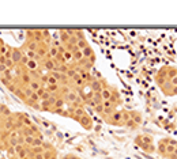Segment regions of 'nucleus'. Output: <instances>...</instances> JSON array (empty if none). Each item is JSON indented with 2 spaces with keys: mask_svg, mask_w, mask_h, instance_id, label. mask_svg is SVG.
Segmentation results:
<instances>
[{
  "mask_svg": "<svg viewBox=\"0 0 177 159\" xmlns=\"http://www.w3.org/2000/svg\"><path fill=\"white\" fill-rule=\"evenodd\" d=\"M157 152L167 159H177V141L170 137H165L158 141Z\"/></svg>",
  "mask_w": 177,
  "mask_h": 159,
  "instance_id": "obj_1",
  "label": "nucleus"
},
{
  "mask_svg": "<svg viewBox=\"0 0 177 159\" xmlns=\"http://www.w3.org/2000/svg\"><path fill=\"white\" fill-rule=\"evenodd\" d=\"M135 143L146 152H155L157 151L154 143H153V137L150 135H138L135 137Z\"/></svg>",
  "mask_w": 177,
  "mask_h": 159,
  "instance_id": "obj_2",
  "label": "nucleus"
},
{
  "mask_svg": "<svg viewBox=\"0 0 177 159\" xmlns=\"http://www.w3.org/2000/svg\"><path fill=\"white\" fill-rule=\"evenodd\" d=\"M105 122L110 125H116V127H124V120H123V114H121V110H116L113 114H110L109 117H105L104 118Z\"/></svg>",
  "mask_w": 177,
  "mask_h": 159,
  "instance_id": "obj_3",
  "label": "nucleus"
},
{
  "mask_svg": "<svg viewBox=\"0 0 177 159\" xmlns=\"http://www.w3.org/2000/svg\"><path fill=\"white\" fill-rule=\"evenodd\" d=\"M78 122L82 125V127L84 128V129H87V130H90V129H93V127H94V122H93V120L90 118V116L87 114H84V116H82L79 120H78Z\"/></svg>",
  "mask_w": 177,
  "mask_h": 159,
  "instance_id": "obj_4",
  "label": "nucleus"
},
{
  "mask_svg": "<svg viewBox=\"0 0 177 159\" xmlns=\"http://www.w3.org/2000/svg\"><path fill=\"white\" fill-rule=\"evenodd\" d=\"M23 56H25V52H23L22 49L11 48V60L14 61V64H15V65H18V64L21 63V60H22Z\"/></svg>",
  "mask_w": 177,
  "mask_h": 159,
  "instance_id": "obj_5",
  "label": "nucleus"
},
{
  "mask_svg": "<svg viewBox=\"0 0 177 159\" xmlns=\"http://www.w3.org/2000/svg\"><path fill=\"white\" fill-rule=\"evenodd\" d=\"M101 98H102V101H110V98H112V89H110L109 86L102 89V91H101Z\"/></svg>",
  "mask_w": 177,
  "mask_h": 159,
  "instance_id": "obj_6",
  "label": "nucleus"
},
{
  "mask_svg": "<svg viewBox=\"0 0 177 159\" xmlns=\"http://www.w3.org/2000/svg\"><path fill=\"white\" fill-rule=\"evenodd\" d=\"M27 87H29V89L32 90L33 92H37L40 89H41V87H45V86H44V84H41V82H40V80H32V82L29 83V86H27Z\"/></svg>",
  "mask_w": 177,
  "mask_h": 159,
  "instance_id": "obj_7",
  "label": "nucleus"
},
{
  "mask_svg": "<svg viewBox=\"0 0 177 159\" xmlns=\"http://www.w3.org/2000/svg\"><path fill=\"white\" fill-rule=\"evenodd\" d=\"M25 68L27 71H37L40 68V64L37 60H29L27 61V64L25 65Z\"/></svg>",
  "mask_w": 177,
  "mask_h": 159,
  "instance_id": "obj_8",
  "label": "nucleus"
},
{
  "mask_svg": "<svg viewBox=\"0 0 177 159\" xmlns=\"http://www.w3.org/2000/svg\"><path fill=\"white\" fill-rule=\"evenodd\" d=\"M129 114H131V120L134 121L136 125H139L142 122V114L139 111H129Z\"/></svg>",
  "mask_w": 177,
  "mask_h": 159,
  "instance_id": "obj_9",
  "label": "nucleus"
},
{
  "mask_svg": "<svg viewBox=\"0 0 177 159\" xmlns=\"http://www.w3.org/2000/svg\"><path fill=\"white\" fill-rule=\"evenodd\" d=\"M86 46H89V44H87V41H86V38L84 40H79L78 41V44H76V48L79 49V51H82V49H84Z\"/></svg>",
  "mask_w": 177,
  "mask_h": 159,
  "instance_id": "obj_10",
  "label": "nucleus"
},
{
  "mask_svg": "<svg viewBox=\"0 0 177 159\" xmlns=\"http://www.w3.org/2000/svg\"><path fill=\"white\" fill-rule=\"evenodd\" d=\"M94 110H95V113H98L100 116H102L104 114V106H102V103H100V105H95Z\"/></svg>",
  "mask_w": 177,
  "mask_h": 159,
  "instance_id": "obj_11",
  "label": "nucleus"
},
{
  "mask_svg": "<svg viewBox=\"0 0 177 159\" xmlns=\"http://www.w3.org/2000/svg\"><path fill=\"white\" fill-rule=\"evenodd\" d=\"M6 71H7V67H6V65H4V64H0V76H1V75H3Z\"/></svg>",
  "mask_w": 177,
  "mask_h": 159,
  "instance_id": "obj_12",
  "label": "nucleus"
},
{
  "mask_svg": "<svg viewBox=\"0 0 177 159\" xmlns=\"http://www.w3.org/2000/svg\"><path fill=\"white\" fill-rule=\"evenodd\" d=\"M33 158L34 159H44V155H42V154H35V155H33Z\"/></svg>",
  "mask_w": 177,
  "mask_h": 159,
  "instance_id": "obj_13",
  "label": "nucleus"
},
{
  "mask_svg": "<svg viewBox=\"0 0 177 159\" xmlns=\"http://www.w3.org/2000/svg\"><path fill=\"white\" fill-rule=\"evenodd\" d=\"M10 159H18L16 156H10Z\"/></svg>",
  "mask_w": 177,
  "mask_h": 159,
  "instance_id": "obj_14",
  "label": "nucleus"
},
{
  "mask_svg": "<svg viewBox=\"0 0 177 159\" xmlns=\"http://www.w3.org/2000/svg\"><path fill=\"white\" fill-rule=\"evenodd\" d=\"M29 159H34V158H33V156H29Z\"/></svg>",
  "mask_w": 177,
  "mask_h": 159,
  "instance_id": "obj_15",
  "label": "nucleus"
}]
</instances>
